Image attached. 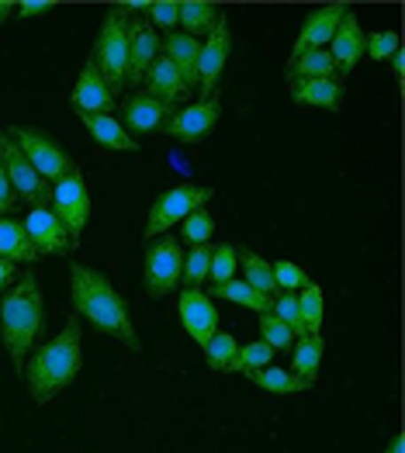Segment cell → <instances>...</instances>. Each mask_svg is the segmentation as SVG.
<instances>
[{
	"instance_id": "1",
	"label": "cell",
	"mask_w": 405,
	"mask_h": 453,
	"mask_svg": "<svg viewBox=\"0 0 405 453\" xmlns=\"http://www.w3.org/2000/svg\"><path fill=\"white\" fill-rule=\"evenodd\" d=\"M70 298H74V308L87 319L94 322L101 333L114 336L118 342H125L132 353L143 349L139 342V333L132 326V315H129V304L125 298L114 291L108 277L101 270L87 264H70Z\"/></svg>"
},
{
	"instance_id": "2",
	"label": "cell",
	"mask_w": 405,
	"mask_h": 453,
	"mask_svg": "<svg viewBox=\"0 0 405 453\" xmlns=\"http://www.w3.org/2000/svg\"><path fill=\"white\" fill-rule=\"evenodd\" d=\"M83 367V353H80V322L70 319L63 326V333L56 340L42 342L28 367H25V384H28V395L35 398L38 405L52 402L63 388H70Z\"/></svg>"
},
{
	"instance_id": "3",
	"label": "cell",
	"mask_w": 405,
	"mask_h": 453,
	"mask_svg": "<svg viewBox=\"0 0 405 453\" xmlns=\"http://www.w3.org/2000/svg\"><path fill=\"white\" fill-rule=\"evenodd\" d=\"M45 322V308H42V284L38 273H25L21 280H14L4 295H0V340L7 346L14 367L21 371L32 342L42 333Z\"/></svg>"
},
{
	"instance_id": "4",
	"label": "cell",
	"mask_w": 405,
	"mask_h": 453,
	"mask_svg": "<svg viewBox=\"0 0 405 453\" xmlns=\"http://www.w3.org/2000/svg\"><path fill=\"white\" fill-rule=\"evenodd\" d=\"M90 63L97 66V73L108 83L111 94H118L125 87V73H129V18L118 7L108 11V18H105V25L97 32Z\"/></svg>"
},
{
	"instance_id": "5",
	"label": "cell",
	"mask_w": 405,
	"mask_h": 453,
	"mask_svg": "<svg viewBox=\"0 0 405 453\" xmlns=\"http://www.w3.org/2000/svg\"><path fill=\"white\" fill-rule=\"evenodd\" d=\"M7 135L21 146V152L28 156V163L35 166V173L49 184V188L76 170V163L66 156V150H63L56 139H49L45 132L28 128V125H14V128H7Z\"/></svg>"
},
{
	"instance_id": "6",
	"label": "cell",
	"mask_w": 405,
	"mask_h": 453,
	"mask_svg": "<svg viewBox=\"0 0 405 453\" xmlns=\"http://www.w3.org/2000/svg\"><path fill=\"white\" fill-rule=\"evenodd\" d=\"M212 201V188H198V184H181V188H170L167 194H160L149 208L146 219V239H160L167 228H174L177 222H184L191 211L205 208Z\"/></svg>"
},
{
	"instance_id": "7",
	"label": "cell",
	"mask_w": 405,
	"mask_h": 453,
	"mask_svg": "<svg viewBox=\"0 0 405 453\" xmlns=\"http://www.w3.org/2000/svg\"><path fill=\"white\" fill-rule=\"evenodd\" d=\"M184 277V250L174 235L152 239L146 250V295L149 298H167L181 288Z\"/></svg>"
},
{
	"instance_id": "8",
	"label": "cell",
	"mask_w": 405,
	"mask_h": 453,
	"mask_svg": "<svg viewBox=\"0 0 405 453\" xmlns=\"http://www.w3.org/2000/svg\"><path fill=\"white\" fill-rule=\"evenodd\" d=\"M52 215L63 222V228L74 239V250L80 246V232L90 219V190L83 184V173L74 170L63 180L52 184Z\"/></svg>"
},
{
	"instance_id": "9",
	"label": "cell",
	"mask_w": 405,
	"mask_h": 453,
	"mask_svg": "<svg viewBox=\"0 0 405 453\" xmlns=\"http://www.w3.org/2000/svg\"><path fill=\"white\" fill-rule=\"evenodd\" d=\"M0 159H4V170H7V180H11L14 194L25 197V201L35 204V208H45L49 197H52V188L38 177L35 166L28 163V156L21 152V146L7 135V128L0 132Z\"/></svg>"
},
{
	"instance_id": "10",
	"label": "cell",
	"mask_w": 405,
	"mask_h": 453,
	"mask_svg": "<svg viewBox=\"0 0 405 453\" xmlns=\"http://www.w3.org/2000/svg\"><path fill=\"white\" fill-rule=\"evenodd\" d=\"M229 52H232V32H229V21L222 14L215 28L208 32V38L201 42V56H198V87L205 97H215V87H219L225 63H229Z\"/></svg>"
},
{
	"instance_id": "11",
	"label": "cell",
	"mask_w": 405,
	"mask_h": 453,
	"mask_svg": "<svg viewBox=\"0 0 405 453\" xmlns=\"http://www.w3.org/2000/svg\"><path fill=\"white\" fill-rule=\"evenodd\" d=\"M219 118H222V101L219 94H215V97H205V101H198L191 108L174 111V118L163 125V132L170 139H181V142H201L219 125Z\"/></svg>"
},
{
	"instance_id": "12",
	"label": "cell",
	"mask_w": 405,
	"mask_h": 453,
	"mask_svg": "<svg viewBox=\"0 0 405 453\" xmlns=\"http://www.w3.org/2000/svg\"><path fill=\"white\" fill-rule=\"evenodd\" d=\"M25 232H28L38 257H66V253H74V239L63 228V222L52 215V208H32L28 219H25Z\"/></svg>"
},
{
	"instance_id": "13",
	"label": "cell",
	"mask_w": 405,
	"mask_h": 453,
	"mask_svg": "<svg viewBox=\"0 0 405 453\" xmlns=\"http://www.w3.org/2000/svg\"><path fill=\"white\" fill-rule=\"evenodd\" d=\"M347 11H350L347 4H326V7H315V11L305 18L301 32H298L295 49H292V59L305 56V52H312V49H326V45H330V38L336 35V28H339V21H343V14H347Z\"/></svg>"
},
{
	"instance_id": "14",
	"label": "cell",
	"mask_w": 405,
	"mask_h": 453,
	"mask_svg": "<svg viewBox=\"0 0 405 453\" xmlns=\"http://www.w3.org/2000/svg\"><path fill=\"white\" fill-rule=\"evenodd\" d=\"M70 101H74V108L80 118H94V114L114 111V94L108 90V83L101 80L97 66H94L90 59H87V66L76 76V87H74V94H70Z\"/></svg>"
},
{
	"instance_id": "15",
	"label": "cell",
	"mask_w": 405,
	"mask_h": 453,
	"mask_svg": "<svg viewBox=\"0 0 405 453\" xmlns=\"http://www.w3.org/2000/svg\"><path fill=\"white\" fill-rule=\"evenodd\" d=\"M181 326L187 329V336L194 342H205L212 340L215 333H219V311H215V304L208 295H201V291H181Z\"/></svg>"
},
{
	"instance_id": "16",
	"label": "cell",
	"mask_w": 405,
	"mask_h": 453,
	"mask_svg": "<svg viewBox=\"0 0 405 453\" xmlns=\"http://www.w3.org/2000/svg\"><path fill=\"white\" fill-rule=\"evenodd\" d=\"M160 42L163 38L156 35V28L149 21H139V18L129 21V73H125V83H132V87L143 83L152 59L160 56Z\"/></svg>"
},
{
	"instance_id": "17",
	"label": "cell",
	"mask_w": 405,
	"mask_h": 453,
	"mask_svg": "<svg viewBox=\"0 0 405 453\" xmlns=\"http://www.w3.org/2000/svg\"><path fill=\"white\" fill-rule=\"evenodd\" d=\"M121 118H125L121 125H125L129 135H132V132L146 135V132L163 128V125L174 118V104L156 101V97H149V94H132V97H125V104H121Z\"/></svg>"
},
{
	"instance_id": "18",
	"label": "cell",
	"mask_w": 405,
	"mask_h": 453,
	"mask_svg": "<svg viewBox=\"0 0 405 453\" xmlns=\"http://www.w3.org/2000/svg\"><path fill=\"white\" fill-rule=\"evenodd\" d=\"M326 49H330L336 73H354V66L364 56V32H361V21H357L354 11L343 14V21H339V28H336V35L330 38Z\"/></svg>"
},
{
	"instance_id": "19",
	"label": "cell",
	"mask_w": 405,
	"mask_h": 453,
	"mask_svg": "<svg viewBox=\"0 0 405 453\" xmlns=\"http://www.w3.org/2000/svg\"><path fill=\"white\" fill-rule=\"evenodd\" d=\"M292 101H295V104H308V108L339 111V108H343V83H339L336 76L292 80Z\"/></svg>"
},
{
	"instance_id": "20",
	"label": "cell",
	"mask_w": 405,
	"mask_h": 453,
	"mask_svg": "<svg viewBox=\"0 0 405 453\" xmlns=\"http://www.w3.org/2000/svg\"><path fill=\"white\" fill-rule=\"evenodd\" d=\"M143 83H146L149 97H156V101H167V104L181 101V97L187 94L184 76H181V70H177V66H174L167 56H156V59H152V66L146 70Z\"/></svg>"
},
{
	"instance_id": "21",
	"label": "cell",
	"mask_w": 405,
	"mask_h": 453,
	"mask_svg": "<svg viewBox=\"0 0 405 453\" xmlns=\"http://www.w3.org/2000/svg\"><path fill=\"white\" fill-rule=\"evenodd\" d=\"M163 56L181 70L187 87L198 83V56H201V38H191L184 32H170V35L160 42Z\"/></svg>"
},
{
	"instance_id": "22",
	"label": "cell",
	"mask_w": 405,
	"mask_h": 453,
	"mask_svg": "<svg viewBox=\"0 0 405 453\" xmlns=\"http://www.w3.org/2000/svg\"><path fill=\"white\" fill-rule=\"evenodd\" d=\"M0 257L11 260V264H35L38 253L25 232V222L18 219H0Z\"/></svg>"
},
{
	"instance_id": "23",
	"label": "cell",
	"mask_w": 405,
	"mask_h": 453,
	"mask_svg": "<svg viewBox=\"0 0 405 453\" xmlns=\"http://www.w3.org/2000/svg\"><path fill=\"white\" fill-rule=\"evenodd\" d=\"M83 125H87V132L94 135V142L97 146H105V150H114V152H139V142L125 132V125L121 121H114L111 114H94V118H83Z\"/></svg>"
},
{
	"instance_id": "24",
	"label": "cell",
	"mask_w": 405,
	"mask_h": 453,
	"mask_svg": "<svg viewBox=\"0 0 405 453\" xmlns=\"http://www.w3.org/2000/svg\"><path fill=\"white\" fill-rule=\"evenodd\" d=\"M219 18H222V7H215V4H205V0H184V4H177V25H184V35L191 38L208 35Z\"/></svg>"
},
{
	"instance_id": "25",
	"label": "cell",
	"mask_w": 405,
	"mask_h": 453,
	"mask_svg": "<svg viewBox=\"0 0 405 453\" xmlns=\"http://www.w3.org/2000/svg\"><path fill=\"white\" fill-rule=\"evenodd\" d=\"M323 349H326V340H323L319 333H312V336H301L295 346V353H292V374L305 380L308 388L315 384V371H319Z\"/></svg>"
},
{
	"instance_id": "26",
	"label": "cell",
	"mask_w": 405,
	"mask_h": 453,
	"mask_svg": "<svg viewBox=\"0 0 405 453\" xmlns=\"http://www.w3.org/2000/svg\"><path fill=\"white\" fill-rule=\"evenodd\" d=\"M236 264H243V277H246V284L260 291L263 298H270V295H277V284H274V273H270V260H263L257 257L253 250H236Z\"/></svg>"
},
{
	"instance_id": "27",
	"label": "cell",
	"mask_w": 405,
	"mask_h": 453,
	"mask_svg": "<svg viewBox=\"0 0 405 453\" xmlns=\"http://www.w3.org/2000/svg\"><path fill=\"white\" fill-rule=\"evenodd\" d=\"M246 378L253 380L257 388H263V391H274V395H298V391H305L308 384L301 378H295L292 371H281V367H257V371H243Z\"/></svg>"
},
{
	"instance_id": "28",
	"label": "cell",
	"mask_w": 405,
	"mask_h": 453,
	"mask_svg": "<svg viewBox=\"0 0 405 453\" xmlns=\"http://www.w3.org/2000/svg\"><path fill=\"white\" fill-rule=\"evenodd\" d=\"M315 76H336L330 49H312L298 59H288V80H315Z\"/></svg>"
},
{
	"instance_id": "29",
	"label": "cell",
	"mask_w": 405,
	"mask_h": 453,
	"mask_svg": "<svg viewBox=\"0 0 405 453\" xmlns=\"http://www.w3.org/2000/svg\"><path fill=\"white\" fill-rule=\"evenodd\" d=\"M270 364H274V349L267 342H246L232 353V360L225 364L222 374H243V371H257V367H270Z\"/></svg>"
},
{
	"instance_id": "30",
	"label": "cell",
	"mask_w": 405,
	"mask_h": 453,
	"mask_svg": "<svg viewBox=\"0 0 405 453\" xmlns=\"http://www.w3.org/2000/svg\"><path fill=\"white\" fill-rule=\"evenodd\" d=\"M298 311L305 319V329L308 333H323V322H326V302H323V288L319 284H305L298 291Z\"/></svg>"
},
{
	"instance_id": "31",
	"label": "cell",
	"mask_w": 405,
	"mask_h": 453,
	"mask_svg": "<svg viewBox=\"0 0 405 453\" xmlns=\"http://www.w3.org/2000/svg\"><path fill=\"white\" fill-rule=\"evenodd\" d=\"M215 298H225V302H236L243 308H253L260 315L270 311V298H263L260 291H253L246 280H225V284H215Z\"/></svg>"
},
{
	"instance_id": "32",
	"label": "cell",
	"mask_w": 405,
	"mask_h": 453,
	"mask_svg": "<svg viewBox=\"0 0 405 453\" xmlns=\"http://www.w3.org/2000/svg\"><path fill=\"white\" fill-rule=\"evenodd\" d=\"M212 253H215L212 246H194V250L184 257V277H181V284H184L187 291H201V284L208 280Z\"/></svg>"
},
{
	"instance_id": "33",
	"label": "cell",
	"mask_w": 405,
	"mask_h": 453,
	"mask_svg": "<svg viewBox=\"0 0 405 453\" xmlns=\"http://www.w3.org/2000/svg\"><path fill=\"white\" fill-rule=\"evenodd\" d=\"M274 315L292 329V336H312L308 329H305V319H301V311H298V295H288V291H281L277 298H274Z\"/></svg>"
},
{
	"instance_id": "34",
	"label": "cell",
	"mask_w": 405,
	"mask_h": 453,
	"mask_svg": "<svg viewBox=\"0 0 405 453\" xmlns=\"http://www.w3.org/2000/svg\"><path fill=\"white\" fill-rule=\"evenodd\" d=\"M270 273H274L277 295H281V291H288V295H298V291L308 284V273H305V270H301L298 264H292V260H277V264H270Z\"/></svg>"
},
{
	"instance_id": "35",
	"label": "cell",
	"mask_w": 405,
	"mask_h": 453,
	"mask_svg": "<svg viewBox=\"0 0 405 453\" xmlns=\"http://www.w3.org/2000/svg\"><path fill=\"white\" fill-rule=\"evenodd\" d=\"M236 349H239V342H236L232 333H215L212 340L205 342V360H208L212 371H225V364L232 360Z\"/></svg>"
},
{
	"instance_id": "36",
	"label": "cell",
	"mask_w": 405,
	"mask_h": 453,
	"mask_svg": "<svg viewBox=\"0 0 405 453\" xmlns=\"http://www.w3.org/2000/svg\"><path fill=\"white\" fill-rule=\"evenodd\" d=\"M212 232H215V219L208 215V208H198L184 219V239L191 246H208Z\"/></svg>"
},
{
	"instance_id": "37",
	"label": "cell",
	"mask_w": 405,
	"mask_h": 453,
	"mask_svg": "<svg viewBox=\"0 0 405 453\" xmlns=\"http://www.w3.org/2000/svg\"><path fill=\"white\" fill-rule=\"evenodd\" d=\"M260 336H263V342H267L274 353H277V349H288L292 340H295V336H292V329H288L274 311L260 315Z\"/></svg>"
},
{
	"instance_id": "38",
	"label": "cell",
	"mask_w": 405,
	"mask_h": 453,
	"mask_svg": "<svg viewBox=\"0 0 405 453\" xmlns=\"http://www.w3.org/2000/svg\"><path fill=\"white\" fill-rule=\"evenodd\" d=\"M399 49H402V38L395 35V32H374V35H364V52H368L374 63L392 59Z\"/></svg>"
},
{
	"instance_id": "39",
	"label": "cell",
	"mask_w": 405,
	"mask_h": 453,
	"mask_svg": "<svg viewBox=\"0 0 405 453\" xmlns=\"http://www.w3.org/2000/svg\"><path fill=\"white\" fill-rule=\"evenodd\" d=\"M232 273H236V246H232V242H222L219 250L212 253L208 280H212V284H225V280H232Z\"/></svg>"
},
{
	"instance_id": "40",
	"label": "cell",
	"mask_w": 405,
	"mask_h": 453,
	"mask_svg": "<svg viewBox=\"0 0 405 453\" xmlns=\"http://www.w3.org/2000/svg\"><path fill=\"white\" fill-rule=\"evenodd\" d=\"M149 18L160 28H174L177 25V4L174 0H156V4H149Z\"/></svg>"
},
{
	"instance_id": "41",
	"label": "cell",
	"mask_w": 405,
	"mask_h": 453,
	"mask_svg": "<svg viewBox=\"0 0 405 453\" xmlns=\"http://www.w3.org/2000/svg\"><path fill=\"white\" fill-rule=\"evenodd\" d=\"M18 204V194L7 180V170H4V159H0V219H7V211Z\"/></svg>"
},
{
	"instance_id": "42",
	"label": "cell",
	"mask_w": 405,
	"mask_h": 453,
	"mask_svg": "<svg viewBox=\"0 0 405 453\" xmlns=\"http://www.w3.org/2000/svg\"><path fill=\"white\" fill-rule=\"evenodd\" d=\"M52 11V4L49 0H25V4H18V18H42V14H49Z\"/></svg>"
},
{
	"instance_id": "43",
	"label": "cell",
	"mask_w": 405,
	"mask_h": 453,
	"mask_svg": "<svg viewBox=\"0 0 405 453\" xmlns=\"http://www.w3.org/2000/svg\"><path fill=\"white\" fill-rule=\"evenodd\" d=\"M14 280H18V264H11V260H4V257H0V295H4Z\"/></svg>"
},
{
	"instance_id": "44",
	"label": "cell",
	"mask_w": 405,
	"mask_h": 453,
	"mask_svg": "<svg viewBox=\"0 0 405 453\" xmlns=\"http://www.w3.org/2000/svg\"><path fill=\"white\" fill-rule=\"evenodd\" d=\"M392 73H395V80L402 83V73H405V52H402V49L392 56Z\"/></svg>"
},
{
	"instance_id": "45",
	"label": "cell",
	"mask_w": 405,
	"mask_h": 453,
	"mask_svg": "<svg viewBox=\"0 0 405 453\" xmlns=\"http://www.w3.org/2000/svg\"><path fill=\"white\" fill-rule=\"evenodd\" d=\"M11 11H18V4H11V0H0V25L11 18Z\"/></svg>"
},
{
	"instance_id": "46",
	"label": "cell",
	"mask_w": 405,
	"mask_h": 453,
	"mask_svg": "<svg viewBox=\"0 0 405 453\" xmlns=\"http://www.w3.org/2000/svg\"><path fill=\"white\" fill-rule=\"evenodd\" d=\"M388 453H405V436H402V433H399V436L388 443Z\"/></svg>"
}]
</instances>
